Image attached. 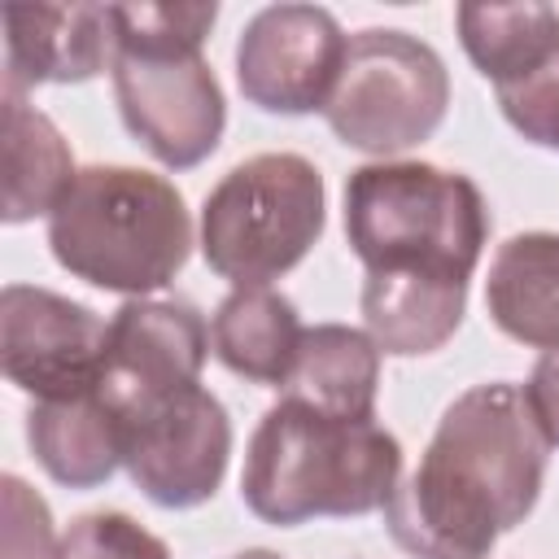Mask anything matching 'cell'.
<instances>
[{"label":"cell","instance_id":"1","mask_svg":"<svg viewBox=\"0 0 559 559\" xmlns=\"http://www.w3.org/2000/svg\"><path fill=\"white\" fill-rule=\"evenodd\" d=\"M345 240L367 266L362 323L380 354L441 349L489 240L480 188L432 162H367L345 179Z\"/></svg>","mask_w":559,"mask_h":559},{"label":"cell","instance_id":"2","mask_svg":"<svg viewBox=\"0 0 559 559\" xmlns=\"http://www.w3.org/2000/svg\"><path fill=\"white\" fill-rule=\"evenodd\" d=\"M546 463L550 441L524 384H472L441 411L419 467L384 502V524L415 559H489L537 507Z\"/></svg>","mask_w":559,"mask_h":559},{"label":"cell","instance_id":"3","mask_svg":"<svg viewBox=\"0 0 559 559\" xmlns=\"http://www.w3.org/2000/svg\"><path fill=\"white\" fill-rule=\"evenodd\" d=\"M397 480L402 445L389 428L280 397L249 437L240 498L258 520L293 528L319 515L384 511Z\"/></svg>","mask_w":559,"mask_h":559},{"label":"cell","instance_id":"4","mask_svg":"<svg viewBox=\"0 0 559 559\" xmlns=\"http://www.w3.org/2000/svg\"><path fill=\"white\" fill-rule=\"evenodd\" d=\"M218 4H114V100L127 131L170 170L201 166L227 127L223 87L201 57Z\"/></svg>","mask_w":559,"mask_h":559},{"label":"cell","instance_id":"5","mask_svg":"<svg viewBox=\"0 0 559 559\" xmlns=\"http://www.w3.org/2000/svg\"><path fill=\"white\" fill-rule=\"evenodd\" d=\"M48 249L74 280L144 297L166 288L192 253L183 192L140 166H83L48 214Z\"/></svg>","mask_w":559,"mask_h":559},{"label":"cell","instance_id":"6","mask_svg":"<svg viewBox=\"0 0 559 559\" xmlns=\"http://www.w3.org/2000/svg\"><path fill=\"white\" fill-rule=\"evenodd\" d=\"M328 223L323 175L301 153H258L231 166L201 205V253L236 288L293 271Z\"/></svg>","mask_w":559,"mask_h":559},{"label":"cell","instance_id":"7","mask_svg":"<svg viewBox=\"0 0 559 559\" xmlns=\"http://www.w3.org/2000/svg\"><path fill=\"white\" fill-rule=\"evenodd\" d=\"M445 105L450 74L437 48L411 31L367 26L345 44L323 118L341 144L389 157L424 144L441 127Z\"/></svg>","mask_w":559,"mask_h":559},{"label":"cell","instance_id":"8","mask_svg":"<svg viewBox=\"0 0 559 559\" xmlns=\"http://www.w3.org/2000/svg\"><path fill=\"white\" fill-rule=\"evenodd\" d=\"M109 323L52 288L4 284L0 293V367L35 402L96 393L105 371Z\"/></svg>","mask_w":559,"mask_h":559},{"label":"cell","instance_id":"9","mask_svg":"<svg viewBox=\"0 0 559 559\" xmlns=\"http://www.w3.org/2000/svg\"><path fill=\"white\" fill-rule=\"evenodd\" d=\"M231 419L210 389H183L122 419V467L135 489L170 511L201 507L223 485Z\"/></svg>","mask_w":559,"mask_h":559},{"label":"cell","instance_id":"10","mask_svg":"<svg viewBox=\"0 0 559 559\" xmlns=\"http://www.w3.org/2000/svg\"><path fill=\"white\" fill-rule=\"evenodd\" d=\"M345 31L319 4H271L249 17L236 44V83L249 105L266 114H314L328 105Z\"/></svg>","mask_w":559,"mask_h":559},{"label":"cell","instance_id":"11","mask_svg":"<svg viewBox=\"0 0 559 559\" xmlns=\"http://www.w3.org/2000/svg\"><path fill=\"white\" fill-rule=\"evenodd\" d=\"M205 354L210 323L192 301L127 297L109 319L105 371L96 393L118 411V419H127L183 389H197Z\"/></svg>","mask_w":559,"mask_h":559},{"label":"cell","instance_id":"12","mask_svg":"<svg viewBox=\"0 0 559 559\" xmlns=\"http://www.w3.org/2000/svg\"><path fill=\"white\" fill-rule=\"evenodd\" d=\"M4 87L83 83L114 66V4H4Z\"/></svg>","mask_w":559,"mask_h":559},{"label":"cell","instance_id":"13","mask_svg":"<svg viewBox=\"0 0 559 559\" xmlns=\"http://www.w3.org/2000/svg\"><path fill=\"white\" fill-rule=\"evenodd\" d=\"M485 310L528 349H559V231L507 236L489 262Z\"/></svg>","mask_w":559,"mask_h":559},{"label":"cell","instance_id":"14","mask_svg":"<svg viewBox=\"0 0 559 559\" xmlns=\"http://www.w3.org/2000/svg\"><path fill=\"white\" fill-rule=\"evenodd\" d=\"M35 463L66 489H96L122 463V419L100 393L35 402L26 411Z\"/></svg>","mask_w":559,"mask_h":559},{"label":"cell","instance_id":"15","mask_svg":"<svg viewBox=\"0 0 559 559\" xmlns=\"http://www.w3.org/2000/svg\"><path fill=\"white\" fill-rule=\"evenodd\" d=\"M301 332L297 306L284 293L231 288L210 319V349L231 376L280 389L297 362Z\"/></svg>","mask_w":559,"mask_h":559},{"label":"cell","instance_id":"16","mask_svg":"<svg viewBox=\"0 0 559 559\" xmlns=\"http://www.w3.org/2000/svg\"><path fill=\"white\" fill-rule=\"evenodd\" d=\"M380 345L345 323H314L301 332L297 362L284 380V397L345 419H376Z\"/></svg>","mask_w":559,"mask_h":559},{"label":"cell","instance_id":"17","mask_svg":"<svg viewBox=\"0 0 559 559\" xmlns=\"http://www.w3.org/2000/svg\"><path fill=\"white\" fill-rule=\"evenodd\" d=\"M74 175L79 170L57 122L35 109L22 87H4V223L52 214Z\"/></svg>","mask_w":559,"mask_h":559},{"label":"cell","instance_id":"18","mask_svg":"<svg viewBox=\"0 0 559 559\" xmlns=\"http://www.w3.org/2000/svg\"><path fill=\"white\" fill-rule=\"evenodd\" d=\"M463 52L493 83H511L533 70L550 48H559V9L524 0V4H459L454 9Z\"/></svg>","mask_w":559,"mask_h":559},{"label":"cell","instance_id":"19","mask_svg":"<svg viewBox=\"0 0 559 559\" xmlns=\"http://www.w3.org/2000/svg\"><path fill=\"white\" fill-rule=\"evenodd\" d=\"M493 92H498L502 118L528 144L559 153V48H550L533 70H524L520 79H511Z\"/></svg>","mask_w":559,"mask_h":559},{"label":"cell","instance_id":"20","mask_svg":"<svg viewBox=\"0 0 559 559\" xmlns=\"http://www.w3.org/2000/svg\"><path fill=\"white\" fill-rule=\"evenodd\" d=\"M57 559H170V550L122 511H83L61 533Z\"/></svg>","mask_w":559,"mask_h":559},{"label":"cell","instance_id":"21","mask_svg":"<svg viewBox=\"0 0 559 559\" xmlns=\"http://www.w3.org/2000/svg\"><path fill=\"white\" fill-rule=\"evenodd\" d=\"M57 546L48 502L22 476H4V559H57Z\"/></svg>","mask_w":559,"mask_h":559},{"label":"cell","instance_id":"22","mask_svg":"<svg viewBox=\"0 0 559 559\" xmlns=\"http://www.w3.org/2000/svg\"><path fill=\"white\" fill-rule=\"evenodd\" d=\"M524 397H528V411L537 419V428L546 432L550 450L559 445V349H546L524 384Z\"/></svg>","mask_w":559,"mask_h":559},{"label":"cell","instance_id":"23","mask_svg":"<svg viewBox=\"0 0 559 559\" xmlns=\"http://www.w3.org/2000/svg\"><path fill=\"white\" fill-rule=\"evenodd\" d=\"M231 559H280L275 550H262V546H253V550H240V555H231Z\"/></svg>","mask_w":559,"mask_h":559}]
</instances>
